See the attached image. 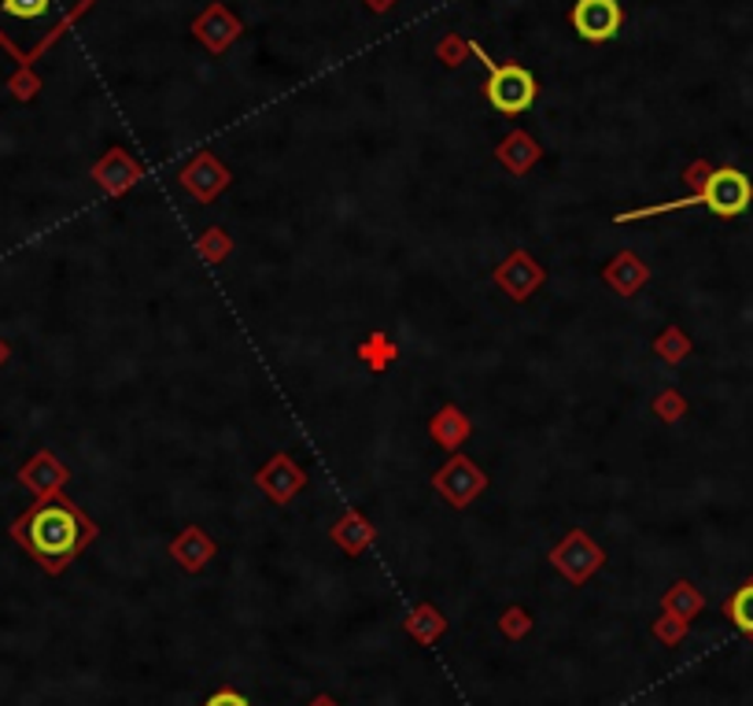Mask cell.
Returning a JSON list of instances; mask_svg holds the SVG:
<instances>
[{"mask_svg":"<svg viewBox=\"0 0 753 706\" xmlns=\"http://www.w3.org/2000/svg\"><path fill=\"white\" fill-rule=\"evenodd\" d=\"M89 0H0V45L30 63Z\"/></svg>","mask_w":753,"mask_h":706,"instance_id":"cell-1","label":"cell"},{"mask_svg":"<svg viewBox=\"0 0 753 706\" xmlns=\"http://www.w3.org/2000/svg\"><path fill=\"white\" fill-rule=\"evenodd\" d=\"M15 541L26 544V552L41 558V566L49 570H60L67 558L78 555L82 541H86V525L63 503H45V507H34L23 522H15Z\"/></svg>","mask_w":753,"mask_h":706,"instance_id":"cell-2","label":"cell"},{"mask_svg":"<svg viewBox=\"0 0 753 706\" xmlns=\"http://www.w3.org/2000/svg\"><path fill=\"white\" fill-rule=\"evenodd\" d=\"M487 63V100L495 104L503 115H521L533 108L536 100V78L528 75L525 67H495L492 60Z\"/></svg>","mask_w":753,"mask_h":706,"instance_id":"cell-3","label":"cell"},{"mask_svg":"<svg viewBox=\"0 0 753 706\" xmlns=\"http://www.w3.org/2000/svg\"><path fill=\"white\" fill-rule=\"evenodd\" d=\"M572 26L583 41H610L621 30V4L617 0H577Z\"/></svg>","mask_w":753,"mask_h":706,"instance_id":"cell-4","label":"cell"},{"mask_svg":"<svg viewBox=\"0 0 753 706\" xmlns=\"http://www.w3.org/2000/svg\"><path fill=\"white\" fill-rule=\"evenodd\" d=\"M750 196H753L750 178L739 171H717L702 189V200L717 215H739V211H746Z\"/></svg>","mask_w":753,"mask_h":706,"instance_id":"cell-5","label":"cell"},{"mask_svg":"<svg viewBox=\"0 0 753 706\" xmlns=\"http://www.w3.org/2000/svg\"><path fill=\"white\" fill-rule=\"evenodd\" d=\"M728 614H731V621H735L742 632H750V637H753V585H746L742 592H735V599H731V607H728Z\"/></svg>","mask_w":753,"mask_h":706,"instance_id":"cell-6","label":"cell"},{"mask_svg":"<svg viewBox=\"0 0 753 706\" xmlns=\"http://www.w3.org/2000/svg\"><path fill=\"white\" fill-rule=\"evenodd\" d=\"M204 706H251V703L244 699V695H237V692H215Z\"/></svg>","mask_w":753,"mask_h":706,"instance_id":"cell-7","label":"cell"},{"mask_svg":"<svg viewBox=\"0 0 753 706\" xmlns=\"http://www.w3.org/2000/svg\"><path fill=\"white\" fill-rule=\"evenodd\" d=\"M369 4H388V0H369Z\"/></svg>","mask_w":753,"mask_h":706,"instance_id":"cell-8","label":"cell"},{"mask_svg":"<svg viewBox=\"0 0 753 706\" xmlns=\"http://www.w3.org/2000/svg\"><path fill=\"white\" fill-rule=\"evenodd\" d=\"M0 360H4V347H0Z\"/></svg>","mask_w":753,"mask_h":706,"instance_id":"cell-9","label":"cell"}]
</instances>
